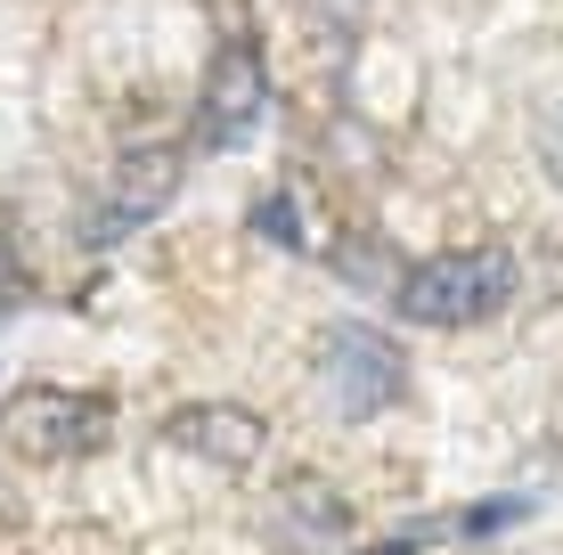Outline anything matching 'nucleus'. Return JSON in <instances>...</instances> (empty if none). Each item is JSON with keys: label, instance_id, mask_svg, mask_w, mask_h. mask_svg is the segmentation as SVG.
<instances>
[{"label": "nucleus", "instance_id": "obj_1", "mask_svg": "<svg viewBox=\"0 0 563 555\" xmlns=\"http://www.w3.org/2000/svg\"><path fill=\"white\" fill-rule=\"evenodd\" d=\"M507 302H515V254H498V245H457V254L409 262L393 286V311L417 328H482Z\"/></svg>", "mask_w": 563, "mask_h": 555}, {"label": "nucleus", "instance_id": "obj_2", "mask_svg": "<svg viewBox=\"0 0 563 555\" xmlns=\"http://www.w3.org/2000/svg\"><path fill=\"white\" fill-rule=\"evenodd\" d=\"M0 442L33 466H74L99 457L114 442V400L107 392H74V385H25L0 400Z\"/></svg>", "mask_w": 563, "mask_h": 555}, {"label": "nucleus", "instance_id": "obj_3", "mask_svg": "<svg viewBox=\"0 0 563 555\" xmlns=\"http://www.w3.org/2000/svg\"><path fill=\"white\" fill-rule=\"evenodd\" d=\"M310 368H319V385H327V400H335L343 417H384L400 392H409V359H400V343L376 335V328H360V319L319 328Z\"/></svg>", "mask_w": 563, "mask_h": 555}, {"label": "nucleus", "instance_id": "obj_4", "mask_svg": "<svg viewBox=\"0 0 563 555\" xmlns=\"http://www.w3.org/2000/svg\"><path fill=\"white\" fill-rule=\"evenodd\" d=\"M262 107H269V57H262L254 33H229V42L212 49V66H205V90H197V131H188V140H197L205 156H229V147H245V140H254Z\"/></svg>", "mask_w": 563, "mask_h": 555}, {"label": "nucleus", "instance_id": "obj_5", "mask_svg": "<svg viewBox=\"0 0 563 555\" xmlns=\"http://www.w3.org/2000/svg\"><path fill=\"white\" fill-rule=\"evenodd\" d=\"M180 188V147H123L114 171L99 180V197L82 204V245H123L172 204Z\"/></svg>", "mask_w": 563, "mask_h": 555}, {"label": "nucleus", "instance_id": "obj_6", "mask_svg": "<svg viewBox=\"0 0 563 555\" xmlns=\"http://www.w3.org/2000/svg\"><path fill=\"white\" fill-rule=\"evenodd\" d=\"M164 442L188 449V457H205V466H221V474H245L262 457L269 425H262L254 409H238V400H188V409H172Z\"/></svg>", "mask_w": 563, "mask_h": 555}, {"label": "nucleus", "instance_id": "obj_7", "mask_svg": "<svg viewBox=\"0 0 563 555\" xmlns=\"http://www.w3.org/2000/svg\"><path fill=\"white\" fill-rule=\"evenodd\" d=\"M269 523H278L295 547H310V540H343V531H352V507H343L319 474H295V482L278 490V507H269Z\"/></svg>", "mask_w": 563, "mask_h": 555}, {"label": "nucleus", "instance_id": "obj_8", "mask_svg": "<svg viewBox=\"0 0 563 555\" xmlns=\"http://www.w3.org/2000/svg\"><path fill=\"white\" fill-rule=\"evenodd\" d=\"M335 270L352 278V286H367V295H376V286H384V295H393L409 262H400V254H393V245H384V237H343V245H335Z\"/></svg>", "mask_w": 563, "mask_h": 555}, {"label": "nucleus", "instance_id": "obj_9", "mask_svg": "<svg viewBox=\"0 0 563 555\" xmlns=\"http://www.w3.org/2000/svg\"><path fill=\"white\" fill-rule=\"evenodd\" d=\"M531 156L563 188V90H555V99H539V114H531Z\"/></svg>", "mask_w": 563, "mask_h": 555}, {"label": "nucleus", "instance_id": "obj_10", "mask_svg": "<svg viewBox=\"0 0 563 555\" xmlns=\"http://www.w3.org/2000/svg\"><path fill=\"white\" fill-rule=\"evenodd\" d=\"M254 237H269V245H310V229L295 221V197H262L254 204Z\"/></svg>", "mask_w": 563, "mask_h": 555}, {"label": "nucleus", "instance_id": "obj_11", "mask_svg": "<svg viewBox=\"0 0 563 555\" xmlns=\"http://www.w3.org/2000/svg\"><path fill=\"white\" fill-rule=\"evenodd\" d=\"M25 302V262H16V229H9V213H0V319Z\"/></svg>", "mask_w": 563, "mask_h": 555}, {"label": "nucleus", "instance_id": "obj_12", "mask_svg": "<svg viewBox=\"0 0 563 555\" xmlns=\"http://www.w3.org/2000/svg\"><path fill=\"white\" fill-rule=\"evenodd\" d=\"M522 514H531V499H490V507L465 514V531H507V523H522Z\"/></svg>", "mask_w": 563, "mask_h": 555}, {"label": "nucleus", "instance_id": "obj_13", "mask_svg": "<svg viewBox=\"0 0 563 555\" xmlns=\"http://www.w3.org/2000/svg\"><path fill=\"white\" fill-rule=\"evenodd\" d=\"M417 547H424V531H400V540H384L376 555H417Z\"/></svg>", "mask_w": 563, "mask_h": 555}]
</instances>
